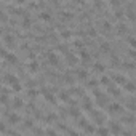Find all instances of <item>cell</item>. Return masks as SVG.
Masks as SVG:
<instances>
[{
	"instance_id": "cell-1",
	"label": "cell",
	"mask_w": 136,
	"mask_h": 136,
	"mask_svg": "<svg viewBox=\"0 0 136 136\" xmlns=\"http://www.w3.org/2000/svg\"><path fill=\"white\" fill-rule=\"evenodd\" d=\"M3 80H5V83H6V85H10V87H11L13 91L19 93L21 90H23V87H21V83H19V80H18L16 75H13V74H5Z\"/></svg>"
},
{
	"instance_id": "cell-2",
	"label": "cell",
	"mask_w": 136,
	"mask_h": 136,
	"mask_svg": "<svg viewBox=\"0 0 136 136\" xmlns=\"http://www.w3.org/2000/svg\"><path fill=\"white\" fill-rule=\"evenodd\" d=\"M91 117H93V120H95V123L96 125H103L104 123V115L99 112V111H91Z\"/></svg>"
},
{
	"instance_id": "cell-3",
	"label": "cell",
	"mask_w": 136,
	"mask_h": 136,
	"mask_svg": "<svg viewBox=\"0 0 136 136\" xmlns=\"http://www.w3.org/2000/svg\"><path fill=\"white\" fill-rule=\"evenodd\" d=\"M2 56H3V59L8 62V64H16V62H18V58L15 56L13 53H6V51L3 50V51H2Z\"/></svg>"
},
{
	"instance_id": "cell-4",
	"label": "cell",
	"mask_w": 136,
	"mask_h": 136,
	"mask_svg": "<svg viewBox=\"0 0 136 136\" xmlns=\"http://www.w3.org/2000/svg\"><path fill=\"white\" fill-rule=\"evenodd\" d=\"M42 95H43V98L47 99L48 103H51V104H56V99H54L53 93H50V90H48V88H43V90H42Z\"/></svg>"
},
{
	"instance_id": "cell-5",
	"label": "cell",
	"mask_w": 136,
	"mask_h": 136,
	"mask_svg": "<svg viewBox=\"0 0 136 136\" xmlns=\"http://www.w3.org/2000/svg\"><path fill=\"white\" fill-rule=\"evenodd\" d=\"M107 111L111 114H119V112H122V106L117 104V103H112V104L107 106Z\"/></svg>"
},
{
	"instance_id": "cell-6",
	"label": "cell",
	"mask_w": 136,
	"mask_h": 136,
	"mask_svg": "<svg viewBox=\"0 0 136 136\" xmlns=\"http://www.w3.org/2000/svg\"><path fill=\"white\" fill-rule=\"evenodd\" d=\"M21 122V119H19V115H18V114H8V123H10V125H18V123H19Z\"/></svg>"
},
{
	"instance_id": "cell-7",
	"label": "cell",
	"mask_w": 136,
	"mask_h": 136,
	"mask_svg": "<svg viewBox=\"0 0 136 136\" xmlns=\"http://www.w3.org/2000/svg\"><path fill=\"white\" fill-rule=\"evenodd\" d=\"M66 59H67V64L69 66H77V62H78V58L75 56V54H70V53L66 54Z\"/></svg>"
},
{
	"instance_id": "cell-8",
	"label": "cell",
	"mask_w": 136,
	"mask_h": 136,
	"mask_svg": "<svg viewBox=\"0 0 136 136\" xmlns=\"http://www.w3.org/2000/svg\"><path fill=\"white\" fill-rule=\"evenodd\" d=\"M107 91H109V95H111V96L120 98V90L117 88V87H114V85H109V87H107Z\"/></svg>"
},
{
	"instance_id": "cell-9",
	"label": "cell",
	"mask_w": 136,
	"mask_h": 136,
	"mask_svg": "<svg viewBox=\"0 0 136 136\" xmlns=\"http://www.w3.org/2000/svg\"><path fill=\"white\" fill-rule=\"evenodd\" d=\"M48 62L51 66H58L59 64V61H58V56L54 53H48Z\"/></svg>"
},
{
	"instance_id": "cell-10",
	"label": "cell",
	"mask_w": 136,
	"mask_h": 136,
	"mask_svg": "<svg viewBox=\"0 0 136 136\" xmlns=\"http://www.w3.org/2000/svg\"><path fill=\"white\" fill-rule=\"evenodd\" d=\"M3 42H5L6 47H13V45H15V39L11 37L10 34H5V35H3Z\"/></svg>"
},
{
	"instance_id": "cell-11",
	"label": "cell",
	"mask_w": 136,
	"mask_h": 136,
	"mask_svg": "<svg viewBox=\"0 0 136 136\" xmlns=\"http://www.w3.org/2000/svg\"><path fill=\"white\" fill-rule=\"evenodd\" d=\"M123 88L126 90V91H130V93H134V91H136V85L133 83V82H125Z\"/></svg>"
},
{
	"instance_id": "cell-12",
	"label": "cell",
	"mask_w": 136,
	"mask_h": 136,
	"mask_svg": "<svg viewBox=\"0 0 136 136\" xmlns=\"http://www.w3.org/2000/svg\"><path fill=\"white\" fill-rule=\"evenodd\" d=\"M80 58H82V61H83L85 64H88L90 59H91V56H90V54H88L85 50H80Z\"/></svg>"
},
{
	"instance_id": "cell-13",
	"label": "cell",
	"mask_w": 136,
	"mask_h": 136,
	"mask_svg": "<svg viewBox=\"0 0 136 136\" xmlns=\"http://www.w3.org/2000/svg\"><path fill=\"white\" fill-rule=\"evenodd\" d=\"M77 78H78V80H87V78H88V72H87L85 69L77 70Z\"/></svg>"
},
{
	"instance_id": "cell-14",
	"label": "cell",
	"mask_w": 136,
	"mask_h": 136,
	"mask_svg": "<svg viewBox=\"0 0 136 136\" xmlns=\"http://www.w3.org/2000/svg\"><path fill=\"white\" fill-rule=\"evenodd\" d=\"M83 109H87L88 112H91V111H93L91 101H88V96H83Z\"/></svg>"
},
{
	"instance_id": "cell-15",
	"label": "cell",
	"mask_w": 136,
	"mask_h": 136,
	"mask_svg": "<svg viewBox=\"0 0 136 136\" xmlns=\"http://www.w3.org/2000/svg\"><path fill=\"white\" fill-rule=\"evenodd\" d=\"M27 69H29V70L32 72V74H35V72H37V70H39V62L32 59V62H31V64H29V66H27Z\"/></svg>"
},
{
	"instance_id": "cell-16",
	"label": "cell",
	"mask_w": 136,
	"mask_h": 136,
	"mask_svg": "<svg viewBox=\"0 0 136 136\" xmlns=\"http://www.w3.org/2000/svg\"><path fill=\"white\" fill-rule=\"evenodd\" d=\"M117 32H119V35H123V34L128 32V27H126L123 23H120L119 26H117Z\"/></svg>"
},
{
	"instance_id": "cell-17",
	"label": "cell",
	"mask_w": 136,
	"mask_h": 136,
	"mask_svg": "<svg viewBox=\"0 0 136 136\" xmlns=\"http://www.w3.org/2000/svg\"><path fill=\"white\" fill-rule=\"evenodd\" d=\"M23 106H24V101H23L21 98H15V99H13V107H15V109H21Z\"/></svg>"
},
{
	"instance_id": "cell-18",
	"label": "cell",
	"mask_w": 136,
	"mask_h": 136,
	"mask_svg": "<svg viewBox=\"0 0 136 136\" xmlns=\"http://www.w3.org/2000/svg\"><path fill=\"white\" fill-rule=\"evenodd\" d=\"M93 69H95L96 72H101V74H103V72L106 70V66L103 64V62H95V64H93Z\"/></svg>"
},
{
	"instance_id": "cell-19",
	"label": "cell",
	"mask_w": 136,
	"mask_h": 136,
	"mask_svg": "<svg viewBox=\"0 0 136 136\" xmlns=\"http://www.w3.org/2000/svg\"><path fill=\"white\" fill-rule=\"evenodd\" d=\"M111 133H122L120 125L115 123V122H111Z\"/></svg>"
},
{
	"instance_id": "cell-20",
	"label": "cell",
	"mask_w": 136,
	"mask_h": 136,
	"mask_svg": "<svg viewBox=\"0 0 136 136\" xmlns=\"http://www.w3.org/2000/svg\"><path fill=\"white\" fill-rule=\"evenodd\" d=\"M31 19H29V18H27V16H24V19H23V23H21V27H23V29H29V27H31Z\"/></svg>"
},
{
	"instance_id": "cell-21",
	"label": "cell",
	"mask_w": 136,
	"mask_h": 136,
	"mask_svg": "<svg viewBox=\"0 0 136 136\" xmlns=\"http://www.w3.org/2000/svg\"><path fill=\"white\" fill-rule=\"evenodd\" d=\"M114 82H115V83H119V85H125L126 78L122 77V75H114Z\"/></svg>"
},
{
	"instance_id": "cell-22",
	"label": "cell",
	"mask_w": 136,
	"mask_h": 136,
	"mask_svg": "<svg viewBox=\"0 0 136 136\" xmlns=\"http://www.w3.org/2000/svg\"><path fill=\"white\" fill-rule=\"evenodd\" d=\"M69 115L74 117V119H78V117H80V111H78V109H75V107H72L70 111H69Z\"/></svg>"
},
{
	"instance_id": "cell-23",
	"label": "cell",
	"mask_w": 136,
	"mask_h": 136,
	"mask_svg": "<svg viewBox=\"0 0 136 136\" xmlns=\"http://www.w3.org/2000/svg\"><path fill=\"white\" fill-rule=\"evenodd\" d=\"M39 18H40L42 21H51V15H50V13H47V11L40 13V15H39Z\"/></svg>"
},
{
	"instance_id": "cell-24",
	"label": "cell",
	"mask_w": 136,
	"mask_h": 136,
	"mask_svg": "<svg viewBox=\"0 0 136 136\" xmlns=\"http://www.w3.org/2000/svg\"><path fill=\"white\" fill-rule=\"evenodd\" d=\"M56 120H58V115L56 114H48L47 117H45V122H48V123L50 122H56Z\"/></svg>"
},
{
	"instance_id": "cell-25",
	"label": "cell",
	"mask_w": 136,
	"mask_h": 136,
	"mask_svg": "<svg viewBox=\"0 0 136 136\" xmlns=\"http://www.w3.org/2000/svg\"><path fill=\"white\" fill-rule=\"evenodd\" d=\"M126 109H130V111H136V101H134V99H130V101L126 103Z\"/></svg>"
},
{
	"instance_id": "cell-26",
	"label": "cell",
	"mask_w": 136,
	"mask_h": 136,
	"mask_svg": "<svg viewBox=\"0 0 136 136\" xmlns=\"http://www.w3.org/2000/svg\"><path fill=\"white\" fill-rule=\"evenodd\" d=\"M99 83H101V85H106V87H109V85H111V78H109V77H106V75H103V77H101V80H99Z\"/></svg>"
},
{
	"instance_id": "cell-27",
	"label": "cell",
	"mask_w": 136,
	"mask_h": 136,
	"mask_svg": "<svg viewBox=\"0 0 136 136\" xmlns=\"http://www.w3.org/2000/svg\"><path fill=\"white\" fill-rule=\"evenodd\" d=\"M69 95H70V93H67V91H61V93H59V99L66 103V101H69Z\"/></svg>"
},
{
	"instance_id": "cell-28",
	"label": "cell",
	"mask_w": 136,
	"mask_h": 136,
	"mask_svg": "<svg viewBox=\"0 0 136 136\" xmlns=\"http://www.w3.org/2000/svg\"><path fill=\"white\" fill-rule=\"evenodd\" d=\"M96 133L98 134H109L111 133V128H103V126H99V128L96 130Z\"/></svg>"
},
{
	"instance_id": "cell-29",
	"label": "cell",
	"mask_w": 136,
	"mask_h": 136,
	"mask_svg": "<svg viewBox=\"0 0 136 136\" xmlns=\"http://www.w3.org/2000/svg\"><path fill=\"white\" fill-rule=\"evenodd\" d=\"M87 35H88V37H96V29H95V27H90V29L87 31Z\"/></svg>"
},
{
	"instance_id": "cell-30",
	"label": "cell",
	"mask_w": 136,
	"mask_h": 136,
	"mask_svg": "<svg viewBox=\"0 0 136 136\" xmlns=\"http://www.w3.org/2000/svg\"><path fill=\"white\" fill-rule=\"evenodd\" d=\"M101 51H103V53H109V51H111V48H109V43H107V42L101 43Z\"/></svg>"
},
{
	"instance_id": "cell-31",
	"label": "cell",
	"mask_w": 136,
	"mask_h": 136,
	"mask_svg": "<svg viewBox=\"0 0 136 136\" xmlns=\"http://www.w3.org/2000/svg\"><path fill=\"white\" fill-rule=\"evenodd\" d=\"M122 120H123L125 123H133V122H134V117H133V115H125Z\"/></svg>"
},
{
	"instance_id": "cell-32",
	"label": "cell",
	"mask_w": 136,
	"mask_h": 136,
	"mask_svg": "<svg viewBox=\"0 0 136 136\" xmlns=\"http://www.w3.org/2000/svg\"><path fill=\"white\" fill-rule=\"evenodd\" d=\"M88 88H91V90H95L96 87H98V80H88Z\"/></svg>"
},
{
	"instance_id": "cell-33",
	"label": "cell",
	"mask_w": 136,
	"mask_h": 136,
	"mask_svg": "<svg viewBox=\"0 0 136 136\" xmlns=\"http://www.w3.org/2000/svg\"><path fill=\"white\" fill-rule=\"evenodd\" d=\"M103 29L109 32V31L112 29V26H111V23H109V21H103Z\"/></svg>"
},
{
	"instance_id": "cell-34",
	"label": "cell",
	"mask_w": 136,
	"mask_h": 136,
	"mask_svg": "<svg viewBox=\"0 0 136 136\" xmlns=\"http://www.w3.org/2000/svg\"><path fill=\"white\" fill-rule=\"evenodd\" d=\"M83 133H96V130L93 128L91 125H87L85 128H83Z\"/></svg>"
},
{
	"instance_id": "cell-35",
	"label": "cell",
	"mask_w": 136,
	"mask_h": 136,
	"mask_svg": "<svg viewBox=\"0 0 136 136\" xmlns=\"http://www.w3.org/2000/svg\"><path fill=\"white\" fill-rule=\"evenodd\" d=\"M70 35H72L70 31H62V32H61V37H62V39H70Z\"/></svg>"
},
{
	"instance_id": "cell-36",
	"label": "cell",
	"mask_w": 136,
	"mask_h": 136,
	"mask_svg": "<svg viewBox=\"0 0 136 136\" xmlns=\"http://www.w3.org/2000/svg\"><path fill=\"white\" fill-rule=\"evenodd\" d=\"M123 69H130V70H133L134 69V64H133V62H123Z\"/></svg>"
},
{
	"instance_id": "cell-37",
	"label": "cell",
	"mask_w": 136,
	"mask_h": 136,
	"mask_svg": "<svg viewBox=\"0 0 136 136\" xmlns=\"http://www.w3.org/2000/svg\"><path fill=\"white\" fill-rule=\"evenodd\" d=\"M87 125H88V122L85 119H80V117H78V126H80V128H85Z\"/></svg>"
},
{
	"instance_id": "cell-38",
	"label": "cell",
	"mask_w": 136,
	"mask_h": 136,
	"mask_svg": "<svg viewBox=\"0 0 136 136\" xmlns=\"http://www.w3.org/2000/svg\"><path fill=\"white\" fill-rule=\"evenodd\" d=\"M64 80L67 82L69 85H70V83H74V77H72L70 74H66V75H64Z\"/></svg>"
},
{
	"instance_id": "cell-39",
	"label": "cell",
	"mask_w": 136,
	"mask_h": 136,
	"mask_svg": "<svg viewBox=\"0 0 136 136\" xmlns=\"http://www.w3.org/2000/svg\"><path fill=\"white\" fill-rule=\"evenodd\" d=\"M128 58H131L133 61H136V51H134V48L133 50H128Z\"/></svg>"
},
{
	"instance_id": "cell-40",
	"label": "cell",
	"mask_w": 136,
	"mask_h": 136,
	"mask_svg": "<svg viewBox=\"0 0 136 136\" xmlns=\"http://www.w3.org/2000/svg\"><path fill=\"white\" fill-rule=\"evenodd\" d=\"M24 126H26V128H32V126H34V122H32L31 119H27V120H24Z\"/></svg>"
},
{
	"instance_id": "cell-41",
	"label": "cell",
	"mask_w": 136,
	"mask_h": 136,
	"mask_svg": "<svg viewBox=\"0 0 136 136\" xmlns=\"http://www.w3.org/2000/svg\"><path fill=\"white\" fill-rule=\"evenodd\" d=\"M70 18H74V15H70V13H61V19H70Z\"/></svg>"
},
{
	"instance_id": "cell-42",
	"label": "cell",
	"mask_w": 136,
	"mask_h": 136,
	"mask_svg": "<svg viewBox=\"0 0 136 136\" xmlns=\"http://www.w3.org/2000/svg\"><path fill=\"white\" fill-rule=\"evenodd\" d=\"M74 47L78 48V50H83V43H82L80 40H75V42H74Z\"/></svg>"
},
{
	"instance_id": "cell-43",
	"label": "cell",
	"mask_w": 136,
	"mask_h": 136,
	"mask_svg": "<svg viewBox=\"0 0 136 136\" xmlns=\"http://www.w3.org/2000/svg\"><path fill=\"white\" fill-rule=\"evenodd\" d=\"M122 18H123V11L122 10H117L115 11V19H122Z\"/></svg>"
},
{
	"instance_id": "cell-44",
	"label": "cell",
	"mask_w": 136,
	"mask_h": 136,
	"mask_svg": "<svg viewBox=\"0 0 136 136\" xmlns=\"http://www.w3.org/2000/svg\"><path fill=\"white\" fill-rule=\"evenodd\" d=\"M37 95H39V91H35V90H29V91H27V96H29V98H34Z\"/></svg>"
},
{
	"instance_id": "cell-45",
	"label": "cell",
	"mask_w": 136,
	"mask_h": 136,
	"mask_svg": "<svg viewBox=\"0 0 136 136\" xmlns=\"http://www.w3.org/2000/svg\"><path fill=\"white\" fill-rule=\"evenodd\" d=\"M128 43L131 45V48H134V50H136V39H133V37H130V39H128Z\"/></svg>"
},
{
	"instance_id": "cell-46",
	"label": "cell",
	"mask_w": 136,
	"mask_h": 136,
	"mask_svg": "<svg viewBox=\"0 0 136 136\" xmlns=\"http://www.w3.org/2000/svg\"><path fill=\"white\" fill-rule=\"evenodd\" d=\"M111 62H112V64H114V66H119V64H120V61H119V58H117V56H112V59H111Z\"/></svg>"
},
{
	"instance_id": "cell-47",
	"label": "cell",
	"mask_w": 136,
	"mask_h": 136,
	"mask_svg": "<svg viewBox=\"0 0 136 136\" xmlns=\"http://www.w3.org/2000/svg\"><path fill=\"white\" fill-rule=\"evenodd\" d=\"M111 5L115 6V8H119L120 6V0H111Z\"/></svg>"
},
{
	"instance_id": "cell-48",
	"label": "cell",
	"mask_w": 136,
	"mask_h": 136,
	"mask_svg": "<svg viewBox=\"0 0 136 136\" xmlns=\"http://www.w3.org/2000/svg\"><path fill=\"white\" fill-rule=\"evenodd\" d=\"M58 50H59V51H62V53H67L66 45H58Z\"/></svg>"
},
{
	"instance_id": "cell-49",
	"label": "cell",
	"mask_w": 136,
	"mask_h": 136,
	"mask_svg": "<svg viewBox=\"0 0 136 136\" xmlns=\"http://www.w3.org/2000/svg\"><path fill=\"white\" fill-rule=\"evenodd\" d=\"M32 133H34V134H43L45 131H43V130H40V128H34V130H32Z\"/></svg>"
},
{
	"instance_id": "cell-50",
	"label": "cell",
	"mask_w": 136,
	"mask_h": 136,
	"mask_svg": "<svg viewBox=\"0 0 136 136\" xmlns=\"http://www.w3.org/2000/svg\"><path fill=\"white\" fill-rule=\"evenodd\" d=\"M45 133H47V134H56V131H54V130H51V128H48Z\"/></svg>"
},
{
	"instance_id": "cell-51",
	"label": "cell",
	"mask_w": 136,
	"mask_h": 136,
	"mask_svg": "<svg viewBox=\"0 0 136 136\" xmlns=\"http://www.w3.org/2000/svg\"><path fill=\"white\" fill-rule=\"evenodd\" d=\"M16 3H19V5H23V3H26V0H15Z\"/></svg>"
},
{
	"instance_id": "cell-52",
	"label": "cell",
	"mask_w": 136,
	"mask_h": 136,
	"mask_svg": "<svg viewBox=\"0 0 136 136\" xmlns=\"http://www.w3.org/2000/svg\"><path fill=\"white\" fill-rule=\"evenodd\" d=\"M130 2H131V0H130Z\"/></svg>"
}]
</instances>
